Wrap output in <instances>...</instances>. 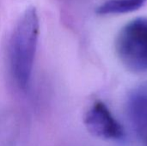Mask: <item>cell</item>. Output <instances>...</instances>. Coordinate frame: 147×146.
Masks as SVG:
<instances>
[{"instance_id": "obj_5", "label": "cell", "mask_w": 147, "mask_h": 146, "mask_svg": "<svg viewBox=\"0 0 147 146\" xmlns=\"http://www.w3.org/2000/svg\"><path fill=\"white\" fill-rule=\"evenodd\" d=\"M146 0H108L96 9L101 15L112 14H125L139 9Z\"/></svg>"}, {"instance_id": "obj_3", "label": "cell", "mask_w": 147, "mask_h": 146, "mask_svg": "<svg viewBox=\"0 0 147 146\" xmlns=\"http://www.w3.org/2000/svg\"><path fill=\"white\" fill-rule=\"evenodd\" d=\"M84 123L89 133L99 139L121 140L125 135L122 126L102 101L95 102L89 108L85 113Z\"/></svg>"}, {"instance_id": "obj_1", "label": "cell", "mask_w": 147, "mask_h": 146, "mask_svg": "<svg viewBox=\"0 0 147 146\" xmlns=\"http://www.w3.org/2000/svg\"><path fill=\"white\" fill-rule=\"evenodd\" d=\"M40 35V17L35 7L27 8L16 23L7 47L10 77L21 91L31 82Z\"/></svg>"}, {"instance_id": "obj_2", "label": "cell", "mask_w": 147, "mask_h": 146, "mask_svg": "<svg viewBox=\"0 0 147 146\" xmlns=\"http://www.w3.org/2000/svg\"><path fill=\"white\" fill-rule=\"evenodd\" d=\"M115 49L127 70L147 71V18L138 17L124 26L116 38Z\"/></svg>"}, {"instance_id": "obj_4", "label": "cell", "mask_w": 147, "mask_h": 146, "mask_svg": "<svg viewBox=\"0 0 147 146\" xmlns=\"http://www.w3.org/2000/svg\"><path fill=\"white\" fill-rule=\"evenodd\" d=\"M127 114L137 130L147 133V93L135 92L128 98Z\"/></svg>"}]
</instances>
